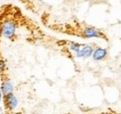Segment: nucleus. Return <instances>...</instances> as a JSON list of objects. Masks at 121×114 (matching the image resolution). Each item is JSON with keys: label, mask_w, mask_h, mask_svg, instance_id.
<instances>
[{"label": "nucleus", "mask_w": 121, "mask_h": 114, "mask_svg": "<svg viewBox=\"0 0 121 114\" xmlns=\"http://www.w3.org/2000/svg\"><path fill=\"white\" fill-rule=\"evenodd\" d=\"M16 30H17V24L15 21L12 20H8L2 23L0 33L3 37L9 40H13L16 35Z\"/></svg>", "instance_id": "1"}, {"label": "nucleus", "mask_w": 121, "mask_h": 114, "mask_svg": "<svg viewBox=\"0 0 121 114\" xmlns=\"http://www.w3.org/2000/svg\"><path fill=\"white\" fill-rule=\"evenodd\" d=\"M3 100V93H2V89H1V86H0V102Z\"/></svg>", "instance_id": "9"}, {"label": "nucleus", "mask_w": 121, "mask_h": 114, "mask_svg": "<svg viewBox=\"0 0 121 114\" xmlns=\"http://www.w3.org/2000/svg\"><path fill=\"white\" fill-rule=\"evenodd\" d=\"M18 104H19V101L14 94H9V95L4 96V106L8 111L13 112L17 109Z\"/></svg>", "instance_id": "2"}, {"label": "nucleus", "mask_w": 121, "mask_h": 114, "mask_svg": "<svg viewBox=\"0 0 121 114\" xmlns=\"http://www.w3.org/2000/svg\"><path fill=\"white\" fill-rule=\"evenodd\" d=\"M81 46H82V45H81V44L72 42V43H70V45H69V49H70V50H71V51L76 55V54H77V52L80 50Z\"/></svg>", "instance_id": "7"}, {"label": "nucleus", "mask_w": 121, "mask_h": 114, "mask_svg": "<svg viewBox=\"0 0 121 114\" xmlns=\"http://www.w3.org/2000/svg\"><path fill=\"white\" fill-rule=\"evenodd\" d=\"M108 55V51L104 47H96L93 50V53L91 55L92 58L95 61H101L104 60Z\"/></svg>", "instance_id": "5"}, {"label": "nucleus", "mask_w": 121, "mask_h": 114, "mask_svg": "<svg viewBox=\"0 0 121 114\" xmlns=\"http://www.w3.org/2000/svg\"><path fill=\"white\" fill-rule=\"evenodd\" d=\"M1 86V89H2V93L3 96H7L9 94H13L14 92V85L11 82V80L8 77H5L2 79V84Z\"/></svg>", "instance_id": "3"}, {"label": "nucleus", "mask_w": 121, "mask_h": 114, "mask_svg": "<svg viewBox=\"0 0 121 114\" xmlns=\"http://www.w3.org/2000/svg\"><path fill=\"white\" fill-rule=\"evenodd\" d=\"M5 71H6V63H5V61L3 59L0 58V71L4 72Z\"/></svg>", "instance_id": "8"}, {"label": "nucleus", "mask_w": 121, "mask_h": 114, "mask_svg": "<svg viewBox=\"0 0 121 114\" xmlns=\"http://www.w3.org/2000/svg\"><path fill=\"white\" fill-rule=\"evenodd\" d=\"M93 50H94V48L90 45H82L80 50L75 56L76 57H86L87 58V57H91V55L93 53Z\"/></svg>", "instance_id": "6"}, {"label": "nucleus", "mask_w": 121, "mask_h": 114, "mask_svg": "<svg viewBox=\"0 0 121 114\" xmlns=\"http://www.w3.org/2000/svg\"><path fill=\"white\" fill-rule=\"evenodd\" d=\"M82 35L85 38H101L104 37V34L101 31L93 27H86L82 31Z\"/></svg>", "instance_id": "4"}]
</instances>
